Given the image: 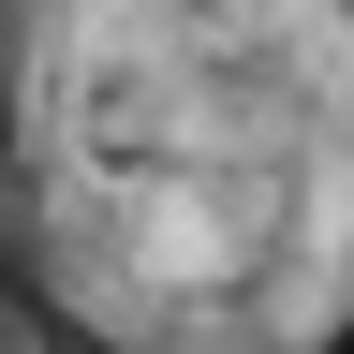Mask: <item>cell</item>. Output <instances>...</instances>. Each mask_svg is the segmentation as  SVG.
Masks as SVG:
<instances>
[{"mask_svg":"<svg viewBox=\"0 0 354 354\" xmlns=\"http://www.w3.org/2000/svg\"><path fill=\"white\" fill-rule=\"evenodd\" d=\"M0 295L44 354H354V0H0Z\"/></svg>","mask_w":354,"mask_h":354,"instance_id":"cell-1","label":"cell"}]
</instances>
